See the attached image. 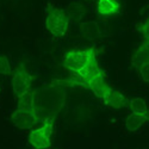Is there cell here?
Here are the masks:
<instances>
[{
	"label": "cell",
	"mask_w": 149,
	"mask_h": 149,
	"mask_svg": "<svg viewBox=\"0 0 149 149\" xmlns=\"http://www.w3.org/2000/svg\"><path fill=\"white\" fill-rule=\"evenodd\" d=\"M129 107L131 109V112L136 113H143L148 110L147 103L140 97H134L129 100Z\"/></svg>",
	"instance_id": "obj_14"
},
{
	"label": "cell",
	"mask_w": 149,
	"mask_h": 149,
	"mask_svg": "<svg viewBox=\"0 0 149 149\" xmlns=\"http://www.w3.org/2000/svg\"><path fill=\"white\" fill-rule=\"evenodd\" d=\"M139 31L142 36V41H149V18L139 26Z\"/></svg>",
	"instance_id": "obj_17"
},
{
	"label": "cell",
	"mask_w": 149,
	"mask_h": 149,
	"mask_svg": "<svg viewBox=\"0 0 149 149\" xmlns=\"http://www.w3.org/2000/svg\"><path fill=\"white\" fill-rule=\"evenodd\" d=\"M131 63L135 68L144 63H149V41H142V44L134 52Z\"/></svg>",
	"instance_id": "obj_11"
},
{
	"label": "cell",
	"mask_w": 149,
	"mask_h": 149,
	"mask_svg": "<svg viewBox=\"0 0 149 149\" xmlns=\"http://www.w3.org/2000/svg\"><path fill=\"white\" fill-rule=\"evenodd\" d=\"M70 19L66 10L48 5L45 11V26L55 38H62L68 31Z\"/></svg>",
	"instance_id": "obj_5"
},
{
	"label": "cell",
	"mask_w": 149,
	"mask_h": 149,
	"mask_svg": "<svg viewBox=\"0 0 149 149\" xmlns=\"http://www.w3.org/2000/svg\"><path fill=\"white\" fill-rule=\"evenodd\" d=\"M87 88H90L95 94V97H98L109 107L123 109L129 105V100L127 99V97L122 92L110 87L105 81V78L93 80L87 85Z\"/></svg>",
	"instance_id": "obj_1"
},
{
	"label": "cell",
	"mask_w": 149,
	"mask_h": 149,
	"mask_svg": "<svg viewBox=\"0 0 149 149\" xmlns=\"http://www.w3.org/2000/svg\"><path fill=\"white\" fill-rule=\"evenodd\" d=\"M65 90L62 85H50L40 92L38 110L44 118L55 116L58 109L63 104Z\"/></svg>",
	"instance_id": "obj_2"
},
{
	"label": "cell",
	"mask_w": 149,
	"mask_h": 149,
	"mask_svg": "<svg viewBox=\"0 0 149 149\" xmlns=\"http://www.w3.org/2000/svg\"><path fill=\"white\" fill-rule=\"evenodd\" d=\"M94 58H97V53L94 48L73 49V50H69L63 55L62 63L70 72V74H79Z\"/></svg>",
	"instance_id": "obj_4"
},
{
	"label": "cell",
	"mask_w": 149,
	"mask_h": 149,
	"mask_svg": "<svg viewBox=\"0 0 149 149\" xmlns=\"http://www.w3.org/2000/svg\"><path fill=\"white\" fill-rule=\"evenodd\" d=\"M136 72H137L139 77L146 81V82H149V63H144V65H141L139 66L137 68H135Z\"/></svg>",
	"instance_id": "obj_16"
},
{
	"label": "cell",
	"mask_w": 149,
	"mask_h": 149,
	"mask_svg": "<svg viewBox=\"0 0 149 149\" xmlns=\"http://www.w3.org/2000/svg\"><path fill=\"white\" fill-rule=\"evenodd\" d=\"M95 11L99 16L103 17L116 16L120 12V4L118 0H98Z\"/></svg>",
	"instance_id": "obj_9"
},
{
	"label": "cell",
	"mask_w": 149,
	"mask_h": 149,
	"mask_svg": "<svg viewBox=\"0 0 149 149\" xmlns=\"http://www.w3.org/2000/svg\"><path fill=\"white\" fill-rule=\"evenodd\" d=\"M55 129V116L47 117L44 120L33 128L28 136V144L32 149H49L52 146Z\"/></svg>",
	"instance_id": "obj_3"
},
{
	"label": "cell",
	"mask_w": 149,
	"mask_h": 149,
	"mask_svg": "<svg viewBox=\"0 0 149 149\" xmlns=\"http://www.w3.org/2000/svg\"><path fill=\"white\" fill-rule=\"evenodd\" d=\"M32 81H33V77L25 68L23 67L16 68L15 72L12 73V80H11L12 91H13L15 97L18 98L25 92H28L29 90H31Z\"/></svg>",
	"instance_id": "obj_7"
},
{
	"label": "cell",
	"mask_w": 149,
	"mask_h": 149,
	"mask_svg": "<svg viewBox=\"0 0 149 149\" xmlns=\"http://www.w3.org/2000/svg\"><path fill=\"white\" fill-rule=\"evenodd\" d=\"M146 123H147V119H146L144 112L143 113L131 112L125 119V129L130 132H135V131H139Z\"/></svg>",
	"instance_id": "obj_12"
},
{
	"label": "cell",
	"mask_w": 149,
	"mask_h": 149,
	"mask_svg": "<svg viewBox=\"0 0 149 149\" xmlns=\"http://www.w3.org/2000/svg\"><path fill=\"white\" fill-rule=\"evenodd\" d=\"M38 103H40V91L38 90H29L23 95L17 98V105L20 109L38 110Z\"/></svg>",
	"instance_id": "obj_10"
},
{
	"label": "cell",
	"mask_w": 149,
	"mask_h": 149,
	"mask_svg": "<svg viewBox=\"0 0 149 149\" xmlns=\"http://www.w3.org/2000/svg\"><path fill=\"white\" fill-rule=\"evenodd\" d=\"M86 11H87L86 6H85L82 3L77 1V0H75V1H72V3L68 5L67 10H66L69 19L73 20V22H79V20H81V19L84 18V16L86 15Z\"/></svg>",
	"instance_id": "obj_13"
},
{
	"label": "cell",
	"mask_w": 149,
	"mask_h": 149,
	"mask_svg": "<svg viewBox=\"0 0 149 149\" xmlns=\"http://www.w3.org/2000/svg\"><path fill=\"white\" fill-rule=\"evenodd\" d=\"M44 120V117L38 110L35 109H20L18 107L11 116L13 125L22 130H32Z\"/></svg>",
	"instance_id": "obj_6"
},
{
	"label": "cell",
	"mask_w": 149,
	"mask_h": 149,
	"mask_svg": "<svg viewBox=\"0 0 149 149\" xmlns=\"http://www.w3.org/2000/svg\"><path fill=\"white\" fill-rule=\"evenodd\" d=\"M80 36L86 41H94L102 36V28L94 20H85L79 25Z\"/></svg>",
	"instance_id": "obj_8"
},
{
	"label": "cell",
	"mask_w": 149,
	"mask_h": 149,
	"mask_svg": "<svg viewBox=\"0 0 149 149\" xmlns=\"http://www.w3.org/2000/svg\"><path fill=\"white\" fill-rule=\"evenodd\" d=\"M11 73V66L7 57L0 54V75H8Z\"/></svg>",
	"instance_id": "obj_15"
}]
</instances>
